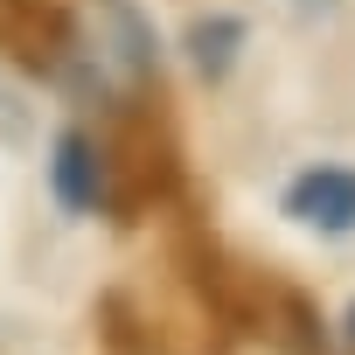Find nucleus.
<instances>
[{"mask_svg": "<svg viewBox=\"0 0 355 355\" xmlns=\"http://www.w3.org/2000/svg\"><path fill=\"white\" fill-rule=\"evenodd\" d=\"M91 8V63H98V84L112 91H139L153 77V28L139 21L132 0H84Z\"/></svg>", "mask_w": 355, "mask_h": 355, "instance_id": "1", "label": "nucleus"}, {"mask_svg": "<svg viewBox=\"0 0 355 355\" xmlns=\"http://www.w3.org/2000/svg\"><path fill=\"white\" fill-rule=\"evenodd\" d=\"M0 49L21 70H63V56L77 49V28L56 0H0Z\"/></svg>", "mask_w": 355, "mask_h": 355, "instance_id": "2", "label": "nucleus"}, {"mask_svg": "<svg viewBox=\"0 0 355 355\" xmlns=\"http://www.w3.org/2000/svg\"><path fill=\"white\" fill-rule=\"evenodd\" d=\"M286 216L306 230H355V167H306L286 189Z\"/></svg>", "mask_w": 355, "mask_h": 355, "instance_id": "3", "label": "nucleus"}, {"mask_svg": "<svg viewBox=\"0 0 355 355\" xmlns=\"http://www.w3.org/2000/svg\"><path fill=\"white\" fill-rule=\"evenodd\" d=\"M49 174H56L63 209H98V202H105V153H98L84 132H63V139H56Z\"/></svg>", "mask_w": 355, "mask_h": 355, "instance_id": "4", "label": "nucleus"}, {"mask_svg": "<svg viewBox=\"0 0 355 355\" xmlns=\"http://www.w3.org/2000/svg\"><path fill=\"white\" fill-rule=\"evenodd\" d=\"M237 35H244V28H237L230 15H223V21H196V28H189V49H196V63H202L209 77H223V70H230V42H237Z\"/></svg>", "mask_w": 355, "mask_h": 355, "instance_id": "5", "label": "nucleus"}, {"mask_svg": "<svg viewBox=\"0 0 355 355\" xmlns=\"http://www.w3.org/2000/svg\"><path fill=\"white\" fill-rule=\"evenodd\" d=\"M348 334H355V313H348Z\"/></svg>", "mask_w": 355, "mask_h": 355, "instance_id": "6", "label": "nucleus"}]
</instances>
